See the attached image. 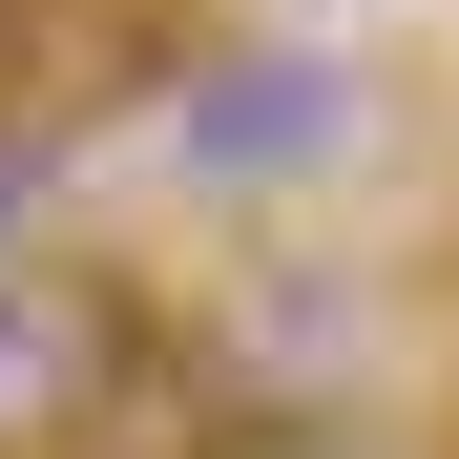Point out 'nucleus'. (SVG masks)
Here are the masks:
<instances>
[{"instance_id": "obj_1", "label": "nucleus", "mask_w": 459, "mask_h": 459, "mask_svg": "<svg viewBox=\"0 0 459 459\" xmlns=\"http://www.w3.org/2000/svg\"><path fill=\"white\" fill-rule=\"evenodd\" d=\"M168 146H188V188H314V168H355V63L209 42V63H168Z\"/></svg>"}, {"instance_id": "obj_2", "label": "nucleus", "mask_w": 459, "mask_h": 459, "mask_svg": "<svg viewBox=\"0 0 459 459\" xmlns=\"http://www.w3.org/2000/svg\"><path fill=\"white\" fill-rule=\"evenodd\" d=\"M126 376H146V314H126L105 272H63V251L0 272V459H84Z\"/></svg>"}, {"instance_id": "obj_3", "label": "nucleus", "mask_w": 459, "mask_h": 459, "mask_svg": "<svg viewBox=\"0 0 459 459\" xmlns=\"http://www.w3.org/2000/svg\"><path fill=\"white\" fill-rule=\"evenodd\" d=\"M209 459H355V438H334V418H230Z\"/></svg>"}]
</instances>
